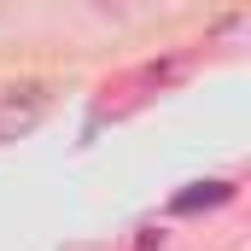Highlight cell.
Masks as SVG:
<instances>
[{
	"label": "cell",
	"instance_id": "1",
	"mask_svg": "<svg viewBox=\"0 0 251 251\" xmlns=\"http://www.w3.org/2000/svg\"><path fill=\"white\" fill-rule=\"evenodd\" d=\"M228 181H204V193H181V199H176V210H199V204H222V199H228Z\"/></svg>",
	"mask_w": 251,
	"mask_h": 251
}]
</instances>
